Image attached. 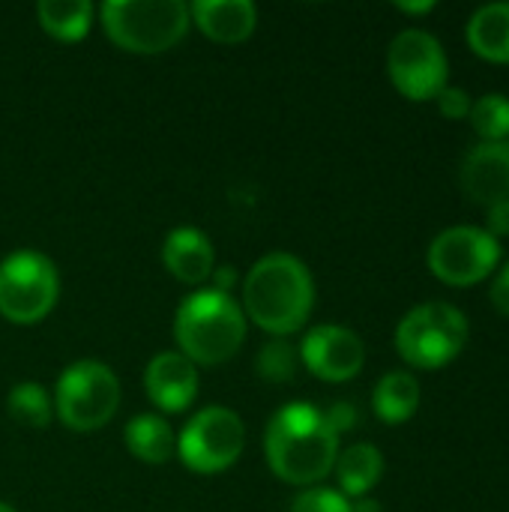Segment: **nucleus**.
Segmentation results:
<instances>
[{
    "instance_id": "f257e3e1",
    "label": "nucleus",
    "mask_w": 509,
    "mask_h": 512,
    "mask_svg": "<svg viewBox=\"0 0 509 512\" xmlns=\"http://www.w3.org/2000/svg\"><path fill=\"white\" fill-rule=\"evenodd\" d=\"M264 450L279 480L291 486H312L336 468L339 435L327 423L324 411L309 402H291L273 414Z\"/></svg>"
},
{
    "instance_id": "f03ea898",
    "label": "nucleus",
    "mask_w": 509,
    "mask_h": 512,
    "mask_svg": "<svg viewBox=\"0 0 509 512\" xmlns=\"http://www.w3.org/2000/svg\"><path fill=\"white\" fill-rule=\"evenodd\" d=\"M243 303L249 318L261 330L273 336H288L306 324L315 303V285L300 258L288 252H273L249 270Z\"/></svg>"
},
{
    "instance_id": "7ed1b4c3",
    "label": "nucleus",
    "mask_w": 509,
    "mask_h": 512,
    "mask_svg": "<svg viewBox=\"0 0 509 512\" xmlns=\"http://www.w3.org/2000/svg\"><path fill=\"white\" fill-rule=\"evenodd\" d=\"M174 333L183 357L201 366H216L240 351L246 339V318L228 291H198L177 309Z\"/></svg>"
},
{
    "instance_id": "20e7f679",
    "label": "nucleus",
    "mask_w": 509,
    "mask_h": 512,
    "mask_svg": "<svg viewBox=\"0 0 509 512\" xmlns=\"http://www.w3.org/2000/svg\"><path fill=\"white\" fill-rule=\"evenodd\" d=\"M189 6L183 0H108L102 24L111 42L135 54H159L174 48L189 30Z\"/></svg>"
},
{
    "instance_id": "39448f33",
    "label": "nucleus",
    "mask_w": 509,
    "mask_h": 512,
    "mask_svg": "<svg viewBox=\"0 0 509 512\" xmlns=\"http://www.w3.org/2000/svg\"><path fill=\"white\" fill-rule=\"evenodd\" d=\"M468 345V321L450 303L414 306L396 327L399 354L417 369H441Z\"/></svg>"
},
{
    "instance_id": "423d86ee",
    "label": "nucleus",
    "mask_w": 509,
    "mask_h": 512,
    "mask_svg": "<svg viewBox=\"0 0 509 512\" xmlns=\"http://www.w3.org/2000/svg\"><path fill=\"white\" fill-rule=\"evenodd\" d=\"M60 294V276L42 252H12L0 261V315L15 324L42 321Z\"/></svg>"
},
{
    "instance_id": "0eeeda50",
    "label": "nucleus",
    "mask_w": 509,
    "mask_h": 512,
    "mask_svg": "<svg viewBox=\"0 0 509 512\" xmlns=\"http://www.w3.org/2000/svg\"><path fill=\"white\" fill-rule=\"evenodd\" d=\"M120 405L117 375L96 360H81L69 366L57 381L54 408L60 420L75 432H93L105 426Z\"/></svg>"
},
{
    "instance_id": "6e6552de",
    "label": "nucleus",
    "mask_w": 509,
    "mask_h": 512,
    "mask_svg": "<svg viewBox=\"0 0 509 512\" xmlns=\"http://www.w3.org/2000/svg\"><path fill=\"white\" fill-rule=\"evenodd\" d=\"M387 72L396 90L414 102L435 99L447 87V54L426 30H402L387 51Z\"/></svg>"
},
{
    "instance_id": "1a4fd4ad",
    "label": "nucleus",
    "mask_w": 509,
    "mask_h": 512,
    "mask_svg": "<svg viewBox=\"0 0 509 512\" xmlns=\"http://www.w3.org/2000/svg\"><path fill=\"white\" fill-rule=\"evenodd\" d=\"M501 264V243L474 225H456L441 231L429 246V270L456 288L477 285Z\"/></svg>"
},
{
    "instance_id": "9d476101",
    "label": "nucleus",
    "mask_w": 509,
    "mask_h": 512,
    "mask_svg": "<svg viewBox=\"0 0 509 512\" xmlns=\"http://www.w3.org/2000/svg\"><path fill=\"white\" fill-rule=\"evenodd\" d=\"M246 444L243 420L228 408H204L180 432L177 450L186 468L198 474H216L231 468Z\"/></svg>"
},
{
    "instance_id": "9b49d317",
    "label": "nucleus",
    "mask_w": 509,
    "mask_h": 512,
    "mask_svg": "<svg viewBox=\"0 0 509 512\" xmlns=\"http://www.w3.org/2000/svg\"><path fill=\"white\" fill-rule=\"evenodd\" d=\"M300 354L312 375H318L321 381H333V384L351 381L366 363V348L360 336L339 324H321L309 330Z\"/></svg>"
},
{
    "instance_id": "f8f14e48",
    "label": "nucleus",
    "mask_w": 509,
    "mask_h": 512,
    "mask_svg": "<svg viewBox=\"0 0 509 512\" xmlns=\"http://www.w3.org/2000/svg\"><path fill=\"white\" fill-rule=\"evenodd\" d=\"M462 189L468 201L492 207L509 201V141H480L462 162Z\"/></svg>"
},
{
    "instance_id": "ddd939ff",
    "label": "nucleus",
    "mask_w": 509,
    "mask_h": 512,
    "mask_svg": "<svg viewBox=\"0 0 509 512\" xmlns=\"http://www.w3.org/2000/svg\"><path fill=\"white\" fill-rule=\"evenodd\" d=\"M144 390L162 411H186L198 393V369L180 351H162L144 372Z\"/></svg>"
},
{
    "instance_id": "4468645a",
    "label": "nucleus",
    "mask_w": 509,
    "mask_h": 512,
    "mask_svg": "<svg viewBox=\"0 0 509 512\" xmlns=\"http://www.w3.org/2000/svg\"><path fill=\"white\" fill-rule=\"evenodd\" d=\"M213 243L198 228H177L165 237L162 246V264L171 276H177L186 285H198L213 273Z\"/></svg>"
},
{
    "instance_id": "2eb2a0df",
    "label": "nucleus",
    "mask_w": 509,
    "mask_h": 512,
    "mask_svg": "<svg viewBox=\"0 0 509 512\" xmlns=\"http://www.w3.org/2000/svg\"><path fill=\"white\" fill-rule=\"evenodd\" d=\"M189 18L216 42L234 45L249 39L255 30L258 12L249 0H195L189 6Z\"/></svg>"
},
{
    "instance_id": "dca6fc26",
    "label": "nucleus",
    "mask_w": 509,
    "mask_h": 512,
    "mask_svg": "<svg viewBox=\"0 0 509 512\" xmlns=\"http://www.w3.org/2000/svg\"><path fill=\"white\" fill-rule=\"evenodd\" d=\"M468 45L492 63H509V3H486L468 21Z\"/></svg>"
},
{
    "instance_id": "f3484780",
    "label": "nucleus",
    "mask_w": 509,
    "mask_h": 512,
    "mask_svg": "<svg viewBox=\"0 0 509 512\" xmlns=\"http://www.w3.org/2000/svg\"><path fill=\"white\" fill-rule=\"evenodd\" d=\"M336 474L345 498H366L384 474V456L372 444H354L336 459Z\"/></svg>"
},
{
    "instance_id": "a211bd4d",
    "label": "nucleus",
    "mask_w": 509,
    "mask_h": 512,
    "mask_svg": "<svg viewBox=\"0 0 509 512\" xmlns=\"http://www.w3.org/2000/svg\"><path fill=\"white\" fill-rule=\"evenodd\" d=\"M372 405H375V414L390 426L411 420L417 414V408H420V384H417V378L408 375V372L384 375L378 381V387H375Z\"/></svg>"
},
{
    "instance_id": "6ab92c4d",
    "label": "nucleus",
    "mask_w": 509,
    "mask_h": 512,
    "mask_svg": "<svg viewBox=\"0 0 509 512\" xmlns=\"http://www.w3.org/2000/svg\"><path fill=\"white\" fill-rule=\"evenodd\" d=\"M39 24L60 42H78L87 36L93 21V3L87 0H42L36 6Z\"/></svg>"
},
{
    "instance_id": "aec40b11",
    "label": "nucleus",
    "mask_w": 509,
    "mask_h": 512,
    "mask_svg": "<svg viewBox=\"0 0 509 512\" xmlns=\"http://www.w3.org/2000/svg\"><path fill=\"white\" fill-rule=\"evenodd\" d=\"M123 438H126L129 453L135 459H141V462H150V465H162L174 453L171 426L162 417H156V414H141V417L129 420Z\"/></svg>"
},
{
    "instance_id": "412c9836",
    "label": "nucleus",
    "mask_w": 509,
    "mask_h": 512,
    "mask_svg": "<svg viewBox=\"0 0 509 512\" xmlns=\"http://www.w3.org/2000/svg\"><path fill=\"white\" fill-rule=\"evenodd\" d=\"M6 411L15 423L27 426V429H42L51 420V402L48 393L36 384V381H24L18 387L9 390L6 399Z\"/></svg>"
},
{
    "instance_id": "4be33fe9",
    "label": "nucleus",
    "mask_w": 509,
    "mask_h": 512,
    "mask_svg": "<svg viewBox=\"0 0 509 512\" xmlns=\"http://www.w3.org/2000/svg\"><path fill=\"white\" fill-rule=\"evenodd\" d=\"M471 126L483 141H509V99L501 93H486L471 102Z\"/></svg>"
},
{
    "instance_id": "5701e85b",
    "label": "nucleus",
    "mask_w": 509,
    "mask_h": 512,
    "mask_svg": "<svg viewBox=\"0 0 509 512\" xmlns=\"http://www.w3.org/2000/svg\"><path fill=\"white\" fill-rule=\"evenodd\" d=\"M258 372H261V378L276 381V384L294 378V372H297L294 348H291L288 342H282V339L264 345V351H261V357H258Z\"/></svg>"
},
{
    "instance_id": "b1692460",
    "label": "nucleus",
    "mask_w": 509,
    "mask_h": 512,
    "mask_svg": "<svg viewBox=\"0 0 509 512\" xmlns=\"http://www.w3.org/2000/svg\"><path fill=\"white\" fill-rule=\"evenodd\" d=\"M288 512H351V501L333 489H309L291 504Z\"/></svg>"
},
{
    "instance_id": "393cba45",
    "label": "nucleus",
    "mask_w": 509,
    "mask_h": 512,
    "mask_svg": "<svg viewBox=\"0 0 509 512\" xmlns=\"http://www.w3.org/2000/svg\"><path fill=\"white\" fill-rule=\"evenodd\" d=\"M435 99H438V111L450 120H465L471 114V96L462 87H444Z\"/></svg>"
},
{
    "instance_id": "a878e982",
    "label": "nucleus",
    "mask_w": 509,
    "mask_h": 512,
    "mask_svg": "<svg viewBox=\"0 0 509 512\" xmlns=\"http://www.w3.org/2000/svg\"><path fill=\"white\" fill-rule=\"evenodd\" d=\"M483 231L492 234L495 240L498 237H509V201L486 207V228Z\"/></svg>"
},
{
    "instance_id": "bb28decb",
    "label": "nucleus",
    "mask_w": 509,
    "mask_h": 512,
    "mask_svg": "<svg viewBox=\"0 0 509 512\" xmlns=\"http://www.w3.org/2000/svg\"><path fill=\"white\" fill-rule=\"evenodd\" d=\"M327 423L333 426V432L336 435H342V432H348L354 423H357V414H354V405H348V402H336L327 414Z\"/></svg>"
},
{
    "instance_id": "cd10ccee",
    "label": "nucleus",
    "mask_w": 509,
    "mask_h": 512,
    "mask_svg": "<svg viewBox=\"0 0 509 512\" xmlns=\"http://www.w3.org/2000/svg\"><path fill=\"white\" fill-rule=\"evenodd\" d=\"M489 297H492L495 309L509 318V261L501 267V270H498V276H495V282H492Z\"/></svg>"
},
{
    "instance_id": "c85d7f7f",
    "label": "nucleus",
    "mask_w": 509,
    "mask_h": 512,
    "mask_svg": "<svg viewBox=\"0 0 509 512\" xmlns=\"http://www.w3.org/2000/svg\"><path fill=\"white\" fill-rule=\"evenodd\" d=\"M396 9H399V12H411V15H426V12L435 9V3H432V0H423V3H405V0H399Z\"/></svg>"
},
{
    "instance_id": "c756f323",
    "label": "nucleus",
    "mask_w": 509,
    "mask_h": 512,
    "mask_svg": "<svg viewBox=\"0 0 509 512\" xmlns=\"http://www.w3.org/2000/svg\"><path fill=\"white\" fill-rule=\"evenodd\" d=\"M351 512H381V507L369 498H360L357 504H351Z\"/></svg>"
},
{
    "instance_id": "7c9ffc66",
    "label": "nucleus",
    "mask_w": 509,
    "mask_h": 512,
    "mask_svg": "<svg viewBox=\"0 0 509 512\" xmlns=\"http://www.w3.org/2000/svg\"><path fill=\"white\" fill-rule=\"evenodd\" d=\"M0 512H15V510H12L9 504H3V501H0Z\"/></svg>"
}]
</instances>
